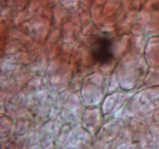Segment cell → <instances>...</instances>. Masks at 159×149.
I'll return each mask as SVG.
<instances>
[{
  "mask_svg": "<svg viewBox=\"0 0 159 149\" xmlns=\"http://www.w3.org/2000/svg\"><path fill=\"white\" fill-rule=\"evenodd\" d=\"M91 54L93 59L99 64H107L110 61L113 56V42L106 36L98 37L93 43Z\"/></svg>",
  "mask_w": 159,
  "mask_h": 149,
  "instance_id": "obj_1",
  "label": "cell"
}]
</instances>
